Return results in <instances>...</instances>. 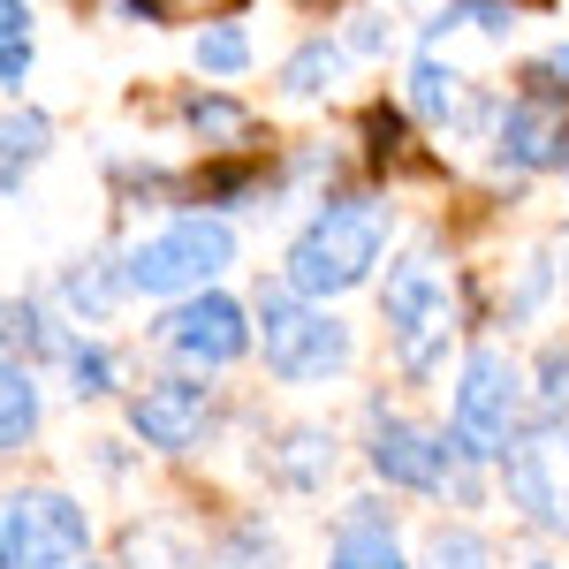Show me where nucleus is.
I'll list each match as a JSON object with an SVG mask.
<instances>
[{"label":"nucleus","instance_id":"obj_1","mask_svg":"<svg viewBox=\"0 0 569 569\" xmlns=\"http://www.w3.org/2000/svg\"><path fill=\"white\" fill-rule=\"evenodd\" d=\"M388 243H395V206L388 198H365V190H350V198H319L311 220L289 236L281 281H289L297 297H311V305L350 297V289L372 281V266L388 259Z\"/></svg>","mask_w":569,"mask_h":569},{"label":"nucleus","instance_id":"obj_2","mask_svg":"<svg viewBox=\"0 0 569 569\" xmlns=\"http://www.w3.org/2000/svg\"><path fill=\"white\" fill-rule=\"evenodd\" d=\"M380 327H388V357L410 388H433L448 372V350L463 335V305H456V273L433 243H410L380 281Z\"/></svg>","mask_w":569,"mask_h":569},{"label":"nucleus","instance_id":"obj_3","mask_svg":"<svg viewBox=\"0 0 569 569\" xmlns=\"http://www.w3.org/2000/svg\"><path fill=\"white\" fill-rule=\"evenodd\" d=\"M525 426H531V365L509 342H471L463 372H456V395H448V440H456V456L493 471Z\"/></svg>","mask_w":569,"mask_h":569},{"label":"nucleus","instance_id":"obj_4","mask_svg":"<svg viewBox=\"0 0 569 569\" xmlns=\"http://www.w3.org/2000/svg\"><path fill=\"white\" fill-rule=\"evenodd\" d=\"M259 365L281 388H327L357 365V327L289 281H259Z\"/></svg>","mask_w":569,"mask_h":569},{"label":"nucleus","instance_id":"obj_5","mask_svg":"<svg viewBox=\"0 0 569 569\" xmlns=\"http://www.w3.org/2000/svg\"><path fill=\"white\" fill-rule=\"evenodd\" d=\"M365 463L388 493H418V501H456V509H479V486L486 471L456 456L448 426H426L410 410H380L365 418Z\"/></svg>","mask_w":569,"mask_h":569},{"label":"nucleus","instance_id":"obj_6","mask_svg":"<svg viewBox=\"0 0 569 569\" xmlns=\"http://www.w3.org/2000/svg\"><path fill=\"white\" fill-rule=\"evenodd\" d=\"M228 266H236L228 213H176L122 251V281H130V297H198Z\"/></svg>","mask_w":569,"mask_h":569},{"label":"nucleus","instance_id":"obj_7","mask_svg":"<svg viewBox=\"0 0 569 569\" xmlns=\"http://www.w3.org/2000/svg\"><path fill=\"white\" fill-rule=\"evenodd\" d=\"M152 350L176 357L182 372H228V365H243V357L259 350V327H251V311L236 305L228 289H198V297H176V305L152 319Z\"/></svg>","mask_w":569,"mask_h":569},{"label":"nucleus","instance_id":"obj_8","mask_svg":"<svg viewBox=\"0 0 569 569\" xmlns=\"http://www.w3.org/2000/svg\"><path fill=\"white\" fill-rule=\"evenodd\" d=\"M0 555L8 569H61L91 555V517L61 486H16L0 493Z\"/></svg>","mask_w":569,"mask_h":569},{"label":"nucleus","instance_id":"obj_9","mask_svg":"<svg viewBox=\"0 0 569 569\" xmlns=\"http://www.w3.org/2000/svg\"><path fill=\"white\" fill-rule=\"evenodd\" d=\"M122 410H130V433L144 440L152 456H168V463L198 456V448L220 433V388L206 372H160V380L130 388Z\"/></svg>","mask_w":569,"mask_h":569},{"label":"nucleus","instance_id":"obj_10","mask_svg":"<svg viewBox=\"0 0 569 569\" xmlns=\"http://www.w3.org/2000/svg\"><path fill=\"white\" fill-rule=\"evenodd\" d=\"M493 479H501V501H509L531 531L569 539V433L525 426V433L509 440V456L493 463Z\"/></svg>","mask_w":569,"mask_h":569},{"label":"nucleus","instance_id":"obj_11","mask_svg":"<svg viewBox=\"0 0 569 569\" xmlns=\"http://www.w3.org/2000/svg\"><path fill=\"white\" fill-rule=\"evenodd\" d=\"M493 168L501 176H569V107L509 99L493 107Z\"/></svg>","mask_w":569,"mask_h":569},{"label":"nucleus","instance_id":"obj_12","mask_svg":"<svg viewBox=\"0 0 569 569\" xmlns=\"http://www.w3.org/2000/svg\"><path fill=\"white\" fill-rule=\"evenodd\" d=\"M327 569H418L402 555V531H395V509L380 493H357L335 517V539H327Z\"/></svg>","mask_w":569,"mask_h":569},{"label":"nucleus","instance_id":"obj_13","mask_svg":"<svg viewBox=\"0 0 569 569\" xmlns=\"http://www.w3.org/2000/svg\"><path fill=\"white\" fill-rule=\"evenodd\" d=\"M410 114L426 122V130H479V122H493V107L479 99V84L456 69V61H440V53H418L410 61Z\"/></svg>","mask_w":569,"mask_h":569},{"label":"nucleus","instance_id":"obj_14","mask_svg":"<svg viewBox=\"0 0 569 569\" xmlns=\"http://www.w3.org/2000/svg\"><path fill=\"white\" fill-rule=\"evenodd\" d=\"M335 471H342V440L327 426H281L266 440V479L281 493H327Z\"/></svg>","mask_w":569,"mask_h":569},{"label":"nucleus","instance_id":"obj_15","mask_svg":"<svg viewBox=\"0 0 569 569\" xmlns=\"http://www.w3.org/2000/svg\"><path fill=\"white\" fill-rule=\"evenodd\" d=\"M61 311L69 319H84V327H99V319H114L122 311V297H130V281H122V259L114 251H91V259H69L61 266Z\"/></svg>","mask_w":569,"mask_h":569},{"label":"nucleus","instance_id":"obj_16","mask_svg":"<svg viewBox=\"0 0 569 569\" xmlns=\"http://www.w3.org/2000/svg\"><path fill=\"white\" fill-rule=\"evenodd\" d=\"M182 130L220 160V152H251L259 114H251L243 99H228V91H190V99H182Z\"/></svg>","mask_w":569,"mask_h":569},{"label":"nucleus","instance_id":"obj_17","mask_svg":"<svg viewBox=\"0 0 569 569\" xmlns=\"http://www.w3.org/2000/svg\"><path fill=\"white\" fill-rule=\"evenodd\" d=\"M39 418H46V395H39V372L23 357L0 350V456L31 448L39 440Z\"/></svg>","mask_w":569,"mask_h":569},{"label":"nucleus","instance_id":"obj_18","mask_svg":"<svg viewBox=\"0 0 569 569\" xmlns=\"http://www.w3.org/2000/svg\"><path fill=\"white\" fill-rule=\"evenodd\" d=\"M53 365H61V380H69V395H77V402H107V395L122 388V357L107 350L99 335H77V327H69V342H61V357H53Z\"/></svg>","mask_w":569,"mask_h":569},{"label":"nucleus","instance_id":"obj_19","mask_svg":"<svg viewBox=\"0 0 569 569\" xmlns=\"http://www.w3.org/2000/svg\"><path fill=\"white\" fill-rule=\"evenodd\" d=\"M46 152H53V122L39 107H0V190H16Z\"/></svg>","mask_w":569,"mask_h":569},{"label":"nucleus","instance_id":"obj_20","mask_svg":"<svg viewBox=\"0 0 569 569\" xmlns=\"http://www.w3.org/2000/svg\"><path fill=\"white\" fill-rule=\"evenodd\" d=\"M531 426L569 433V342H547L531 357Z\"/></svg>","mask_w":569,"mask_h":569},{"label":"nucleus","instance_id":"obj_21","mask_svg":"<svg viewBox=\"0 0 569 569\" xmlns=\"http://www.w3.org/2000/svg\"><path fill=\"white\" fill-rule=\"evenodd\" d=\"M342 61H350L342 39H305L289 61H281V91H289V99H327L335 77H342Z\"/></svg>","mask_w":569,"mask_h":569},{"label":"nucleus","instance_id":"obj_22","mask_svg":"<svg viewBox=\"0 0 569 569\" xmlns=\"http://www.w3.org/2000/svg\"><path fill=\"white\" fill-rule=\"evenodd\" d=\"M122 555H130V569H198V555L168 525H130L122 531Z\"/></svg>","mask_w":569,"mask_h":569},{"label":"nucleus","instance_id":"obj_23","mask_svg":"<svg viewBox=\"0 0 569 569\" xmlns=\"http://www.w3.org/2000/svg\"><path fill=\"white\" fill-rule=\"evenodd\" d=\"M418 569H493V547H486V531L471 525H440L426 539V562Z\"/></svg>","mask_w":569,"mask_h":569},{"label":"nucleus","instance_id":"obj_24","mask_svg":"<svg viewBox=\"0 0 569 569\" xmlns=\"http://www.w3.org/2000/svg\"><path fill=\"white\" fill-rule=\"evenodd\" d=\"M190 53H198L206 77H243V69H251V39H243V23H206Z\"/></svg>","mask_w":569,"mask_h":569},{"label":"nucleus","instance_id":"obj_25","mask_svg":"<svg viewBox=\"0 0 569 569\" xmlns=\"http://www.w3.org/2000/svg\"><path fill=\"white\" fill-rule=\"evenodd\" d=\"M525 99H539V107H569V39H555L539 61H525Z\"/></svg>","mask_w":569,"mask_h":569},{"label":"nucleus","instance_id":"obj_26","mask_svg":"<svg viewBox=\"0 0 569 569\" xmlns=\"http://www.w3.org/2000/svg\"><path fill=\"white\" fill-rule=\"evenodd\" d=\"M198 8H236V0H122L130 23H182V16H198Z\"/></svg>","mask_w":569,"mask_h":569},{"label":"nucleus","instance_id":"obj_27","mask_svg":"<svg viewBox=\"0 0 569 569\" xmlns=\"http://www.w3.org/2000/svg\"><path fill=\"white\" fill-rule=\"evenodd\" d=\"M342 53H365V61L388 53V23L380 16H357V31H342Z\"/></svg>","mask_w":569,"mask_h":569},{"label":"nucleus","instance_id":"obj_28","mask_svg":"<svg viewBox=\"0 0 569 569\" xmlns=\"http://www.w3.org/2000/svg\"><path fill=\"white\" fill-rule=\"evenodd\" d=\"M23 77H31V39H8L0 46V91H16Z\"/></svg>","mask_w":569,"mask_h":569},{"label":"nucleus","instance_id":"obj_29","mask_svg":"<svg viewBox=\"0 0 569 569\" xmlns=\"http://www.w3.org/2000/svg\"><path fill=\"white\" fill-rule=\"evenodd\" d=\"M8 39H31V8L23 0H0V46Z\"/></svg>","mask_w":569,"mask_h":569},{"label":"nucleus","instance_id":"obj_30","mask_svg":"<svg viewBox=\"0 0 569 569\" xmlns=\"http://www.w3.org/2000/svg\"><path fill=\"white\" fill-rule=\"evenodd\" d=\"M547 259H555V289H562V297H569V228H562V236H555V243H547Z\"/></svg>","mask_w":569,"mask_h":569},{"label":"nucleus","instance_id":"obj_31","mask_svg":"<svg viewBox=\"0 0 569 569\" xmlns=\"http://www.w3.org/2000/svg\"><path fill=\"white\" fill-rule=\"evenodd\" d=\"M517 569H562V562H547V555H531V562H517Z\"/></svg>","mask_w":569,"mask_h":569},{"label":"nucleus","instance_id":"obj_32","mask_svg":"<svg viewBox=\"0 0 569 569\" xmlns=\"http://www.w3.org/2000/svg\"><path fill=\"white\" fill-rule=\"evenodd\" d=\"M61 569H107V562H91V555H84V562H61Z\"/></svg>","mask_w":569,"mask_h":569},{"label":"nucleus","instance_id":"obj_33","mask_svg":"<svg viewBox=\"0 0 569 569\" xmlns=\"http://www.w3.org/2000/svg\"><path fill=\"white\" fill-rule=\"evenodd\" d=\"M0 569H8V555H0Z\"/></svg>","mask_w":569,"mask_h":569},{"label":"nucleus","instance_id":"obj_34","mask_svg":"<svg viewBox=\"0 0 569 569\" xmlns=\"http://www.w3.org/2000/svg\"><path fill=\"white\" fill-rule=\"evenodd\" d=\"M213 569H228V562H213Z\"/></svg>","mask_w":569,"mask_h":569}]
</instances>
